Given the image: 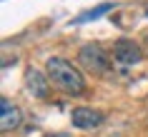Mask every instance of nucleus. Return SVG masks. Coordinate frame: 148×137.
<instances>
[{
	"instance_id": "f257e3e1",
	"label": "nucleus",
	"mask_w": 148,
	"mask_h": 137,
	"mask_svg": "<svg viewBox=\"0 0 148 137\" xmlns=\"http://www.w3.org/2000/svg\"><path fill=\"white\" fill-rule=\"evenodd\" d=\"M45 75L50 77L53 87H58L65 95H83L86 92V80L80 75V70L73 67V62L65 57H50L45 62Z\"/></svg>"
},
{
	"instance_id": "f03ea898",
	"label": "nucleus",
	"mask_w": 148,
	"mask_h": 137,
	"mask_svg": "<svg viewBox=\"0 0 148 137\" xmlns=\"http://www.w3.org/2000/svg\"><path fill=\"white\" fill-rule=\"evenodd\" d=\"M78 60H80V65H83L88 72H93V75H106L110 70V55H108V50H103V45H98V43L83 45L80 53H78Z\"/></svg>"
},
{
	"instance_id": "7ed1b4c3",
	"label": "nucleus",
	"mask_w": 148,
	"mask_h": 137,
	"mask_svg": "<svg viewBox=\"0 0 148 137\" xmlns=\"http://www.w3.org/2000/svg\"><path fill=\"white\" fill-rule=\"evenodd\" d=\"M143 55H146L143 53V45H138L131 38H121V40L113 43V57L118 62H123V65H136V62H140Z\"/></svg>"
},
{
	"instance_id": "20e7f679",
	"label": "nucleus",
	"mask_w": 148,
	"mask_h": 137,
	"mask_svg": "<svg viewBox=\"0 0 148 137\" xmlns=\"http://www.w3.org/2000/svg\"><path fill=\"white\" fill-rule=\"evenodd\" d=\"M103 120H106V115L95 107H75L70 112V122L78 130H95L98 125H103Z\"/></svg>"
},
{
	"instance_id": "39448f33",
	"label": "nucleus",
	"mask_w": 148,
	"mask_h": 137,
	"mask_svg": "<svg viewBox=\"0 0 148 137\" xmlns=\"http://www.w3.org/2000/svg\"><path fill=\"white\" fill-rule=\"evenodd\" d=\"M50 77L43 75L38 67H33V65H28V70H25V87H28V92H30L33 97L38 100H45L48 95H50Z\"/></svg>"
},
{
	"instance_id": "423d86ee",
	"label": "nucleus",
	"mask_w": 148,
	"mask_h": 137,
	"mask_svg": "<svg viewBox=\"0 0 148 137\" xmlns=\"http://www.w3.org/2000/svg\"><path fill=\"white\" fill-rule=\"evenodd\" d=\"M0 132H13V130L20 127V122H23V112H20V107L15 102H10L8 97H3L0 102Z\"/></svg>"
},
{
	"instance_id": "0eeeda50",
	"label": "nucleus",
	"mask_w": 148,
	"mask_h": 137,
	"mask_svg": "<svg viewBox=\"0 0 148 137\" xmlns=\"http://www.w3.org/2000/svg\"><path fill=\"white\" fill-rule=\"evenodd\" d=\"M113 8L110 3H103V5H98V8H93V10H88V13H83V15H78L73 23L78 25V23H88V20H95V18H101V15H106L108 10Z\"/></svg>"
},
{
	"instance_id": "6e6552de",
	"label": "nucleus",
	"mask_w": 148,
	"mask_h": 137,
	"mask_svg": "<svg viewBox=\"0 0 148 137\" xmlns=\"http://www.w3.org/2000/svg\"><path fill=\"white\" fill-rule=\"evenodd\" d=\"M43 137H73L70 132H48V135H43Z\"/></svg>"
},
{
	"instance_id": "1a4fd4ad",
	"label": "nucleus",
	"mask_w": 148,
	"mask_h": 137,
	"mask_svg": "<svg viewBox=\"0 0 148 137\" xmlns=\"http://www.w3.org/2000/svg\"><path fill=\"white\" fill-rule=\"evenodd\" d=\"M140 45H143V53L148 55V32H146V35H143V43H140Z\"/></svg>"
},
{
	"instance_id": "9d476101",
	"label": "nucleus",
	"mask_w": 148,
	"mask_h": 137,
	"mask_svg": "<svg viewBox=\"0 0 148 137\" xmlns=\"http://www.w3.org/2000/svg\"><path fill=\"white\" fill-rule=\"evenodd\" d=\"M146 15H148V10H146Z\"/></svg>"
}]
</instances>
